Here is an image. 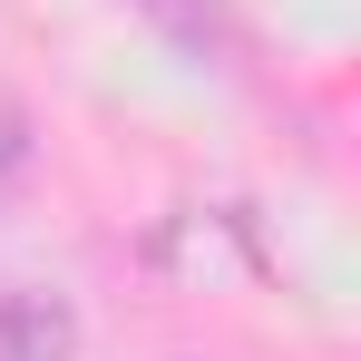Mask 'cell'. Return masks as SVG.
<instances>
[{"mask_svg":"<svg viewBox=\"0 0 361 361\" xmlns=\"http://www.w3.org/2000/svg\"><path fill=\"white\" fill-rule=\"evenodd\" d=\"M176 49H195V59H225L235 49V20H225V0H137Z\"/></svg>","mask_w":361,"mask_h":361,"instance_id":"7a4b0ae2","label":"cell"},{"mask_svg":"<svg viewBox=\"0 0 361 361\" xmlns=\"http://www.w3.org/2000/svg\"><path fill=\"white\" fill-rule=\"evenodd\" d=\"M0 361H78V312H68V293L10 283V293H0Z\"/></svg>","mask_w":361,"mask_h":361,"instance_id":"6da1fadb","label":"cell"},{"mask_svg":"<svg viewBox=\"0 0 361 361\" xmlns=\"http://www.w3.org/2000/svg\"><path fill=\"white\" fill-rule=\"evenodd\" d=\"M20 166H30V118L0 98V176H20Z\"/></svg>","mask_w":361,"mask_h":361,"instance_id":"3957f363","label":"cell"}]
</instances>
